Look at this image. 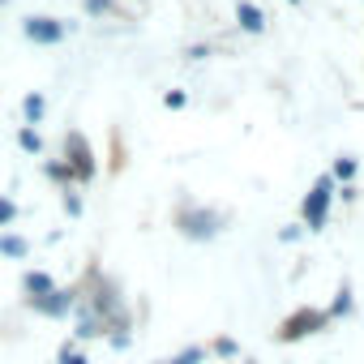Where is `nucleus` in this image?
<instances>
[{"instance_id": "21", "label": "nucleus", "mask_w": 364, "mask_h": 364, "mask_svg": "<svg viewBox=\"0 0 364 364\" xmlns=\"http://www.w3.org/2000/svg\"><path fill=\"white\" fill-rule=\"evenodd\" d=\"M86 9H90V14H107L112 5H107V0H86Z\"/></svg>"}, {"instance_id": "5", "label": "nucleus", "mask_w": 364, "mask_h": 364, "mask_svg": "<svg viewBox=\"0 0 364 364\" xmlns=\"http://www.w3.org/2000/svg\"><path fill=\"white\" fill-rule=\"evenodd\" d=\"M31 309H35V313H43V317H65V313H73V309H77V291L56 287V291H48V296L31 300Z\"/></svg>"}, {"instance_id": "8", "label": "nucleus", "mask_w": 364, "mask_h": 364, "mask_svg": "<svg viewBox=\"0 0 364 364\" xmlns=\"http://www.w3.org/2000/svg\"><path fill=\"white\" fill-rule=\"evenodd\" d=\"M236 18H240V26H245V31H253V35L266 26L262 9H257V5H249V0H240V5H236Z\"/></svg>"}, {"instance_id": "12", "label": "nucleus", "mask_w": 364, "mask_h": 364, "mask_svg": "<svg viewBox=\"0 0 364 364\" xmlns=\"http://www.w3.org/2000/svg\"><path fill=\"white\" fill-rule=\"evenodd\" d=\"M43 176H48V180H56V185H65V189L73 185V176H69V167H65L60 159H52V163H43Z\"/></svg>"}, {"instance_id": "10", "label": "nucleus", "mask_w": 364, "mask_h": 364, "mask_svg": "<svg viewBox=\"0 0 364 364\" xmlns=\"http://www.w3.org/2000/svg\"><path fill=\"white\" fill-rule=\"evenodd\" d=\"M31 253V245L22 240V236H14V232H5V236H0V257H14V262H22Z\"/></svg>"}, {"instance_id": "19", "label": "nucleus", "mask_w": 364, "mask_h": 364, "mask_svg": "<svg viewBox=\"0 0 364 364\" xmlns=\"http://www.w3.org/2000/svg\"><path fill=\"white\" fill-rule=\"evenodd\" d=\"M163 103H167L171 112H180V107H185V90H167V95H163Z\"/></svg>"}, {"instance_id": "14", "label": "nucleus", "mask_w": 364, "mask_h": 364, "mask_svg": "<svg viewBox=\"0 0 364 364\" xmlns=\"http://www.w3.org/2000/svg\"><path fill=\"white\" fill-rule=\"evenodd\" d=\"M326 313H330V317H347V313H351V283H343V287H338V300H334Z\"/></svg>"}, {"instance_id": "4", "label": "nucleus", "mask_w": 364, "mask_h": 364, "mask_svg": "<svg viewBox=\"0 0 364 364\" xmlns=\"http://www.w3.org/2000/svg\"><path fill=\"white\" fill-rule=\"evenodd\" d=\"M334 189V180L330 176H321L317 185H313V193L304 198V219H309V232H321V223H326V210H330V193Z\"/></svg>"}, {"instance_id": "18", "label": "nucleus", "mask_w": 364, "mask_h": 364, "mask_svg": "<svg viewBox=\"0 0 364 364\" xmlns=\"http://www.w3.org/2000/svg\"><path fill=\"white\" fill-rule=\"evenodd\" d=\"M334 176H338V180H351V176H355V163H351V159H338V163H334Z\"/></svg>"}, {"instance_id": "7", "label": "nucleus", "mask_w": 364, "mask_h": 364, "mask_svg": "<svg viewBox=\"0 0 364 364\" xmlns=\"http://www.w3.org/2000/svg\"><path fill=\"white\" fill-rule=\"evenodd\" d=\"M22 291H26V300H39V296H48V291H56V279L43 274V270H26V274H22Z\"/></svg>"}, {"instance_id": "11", "label": "nucleus", "mask_w": 364, "mask_h": 364, "mask_svg": "<svg viewBox=\"0 0 364 364\" xmlns=\"http://www.w3.org/2000/svg\"><path fill=\"white\" fill-rule=\"evenodd\" d=\"M43 112H48L43 95H26V103H22V116H26V124H39V120H43Z\"/></svg>"}, {"instance_id": "17", "label": "nucleus", "mask_w": 364, "mask_h": 364, "mask_svg": "<svg viewBox=\"0 0 364 364\" xmlns=\"http://www.w3.org/2000/svg\"><path fill=\"white\" fill-rule=\"evenodd\" d=\"M60 364H90V360H86L82 351H73V343H65V347H60Z\"/></svg>"}, {"instance_id": "6", "label": "nucleus", "mask_w": 364, "mask_h": 364, "mask_svg": "<svg viewBox=\"0 0 364 364\" xmlns=\"http://www.w3.org/2000/svg\"><path fill=\"white\" fill-rule=\"evenodd\" d=\"M22 31H26V39H31V43H39V48H52V43H60V39H65V26H60L56 18H26V22H22Z\"/></svg>"}, {"instance_id": "2", "label": "nucleus", "mask_w": 364, "mask_h": 364, "mask_svg": "<svg viewBox=\"0 0 364 364\" xmlns=\"http://www.w3.org/2000/svg\"><path fill=\"white\" fill-rule=\"evenodd\" d=\"M176 228H180V236H189V240H210V236H219V228H223V215H215V210H202V206H180V215H176Z\"/></svg>"}, {"instance_id": "13", "label": "nucleus", "mask_w": 364, "mask_h": 364, "mask_svg": "<svg viewBox=\"0 0 364 364\" xmlns=\"http://www.w3.org/2000/svg\"><path fill=\"white\" fill-rule=\"evenodd\" d=\"M18 146H22L26 154H39V150H43V137H39V133L26 124V129H18Z\"/></svg>"}, {"instance_id": "22", "label": "nucleus", "mask_w": 364, "mask_h": 364, "mask_svg": "<svg viewBox=\"0 0 364 364\" xmlns=\"http://www.w3.org/2000/svg\"><path fill=\"white\" fill-rule=\"evenodd\" d=\"M245 364H253V360H245Z\"/></svg>"}, {"instance_id": "20", "label": "nucleus", "mask_w": 364, "mask_h": 364, "mask_svg": "<svg viewBox=\"0 0 364 364\" xmlns=\"http://www.w3.org/2000/svg\"><path fill=\"white\" fill-rule=\"evenodd\" d=\"M215 351H219V355H240V347H236L232 338H219V343H215Z\"/></svg>"}, {"instance_id": "3", "label": "nucleus", "mask_w": 364, "mask_h": 364, "mask_svg": "<svg viewBox=\"0 0 364 364\" xmlns=\"http://www.w3.org/2000/svg\"><path fill=\"white\" fill-rule=\"evenodd\" d=\"M330 326V313L326 309H300V313H291L283 326H279V343H296V338H304V334H321Z\"/></svg>"}, {"instance_id": "16", "label": "nucleus", "mask_w": 364, "mask_h": 364, "mask_svg": "<svg viewBox=\"0 0 364 364\" xmlns=\"http://www.w3.org/2000/svg\"><path fill=\"white\" fill-rule=\"evenodd\" d=\"M65 210H69V219H77V215H82V198L73 193V185L65 189Z\"/></svg>"}, {"instance_id": "15", "label": "nucleus", "mask_w": 364, "mask_h": 364, "mask_svg": "<svg viewBox=\"0 0 364 364\" xmlns=\"http://www.w3.org/2000/svg\"><path fill=\"white\" fill-rule=\"evenodd\" d=\"M9 223H18V202L0 198V228H9Z\"/></svg>"}, {"instance_id": "1", "label": "nucleus", "mask_w": 364, "mask_h": 364, "mask_svg": "<svg viewBox=\"0 0 364 364\" xmlns=\"http://www.w3.org/2000/svg\"><path fill=\"white\" fill-rule=\"evenodd\" d=\"M60 163L69 167L73 185H90V180H95V171H99V163H95V150H90V141H86L82 133H69V137H65V159H60Z\"/></svg>"}, {"instance_id": "9", "label": "nucleus", "mask_w": 364, "mask_h": 364, "mask_svg": "<svg viewBox=\"0 0 364 364\" xmlns=\"http://www.w3.org/2000/svg\"><path fill=\"white\" fill-rule=\"evenodd\" d=\"M77 338H99L103 334V321L90 313V309H77V330H73Z\"/></svg>"}]
</instances>
